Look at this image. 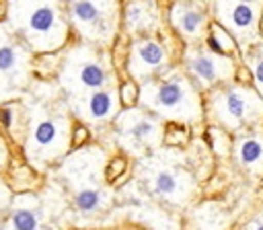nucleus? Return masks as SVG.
<instances>
[{
	"label": "nucleus",
	"instance_id": "412c9836",
	"mask_svg": "<svg viewBox=\"0 0 263 230\" xmlns=\"http://www.w3.org/2000/svg\"><path fill=\"white\" fill-rule=\"evenodd\" d=\"M138 94H140V88L134 82H125L123 86H119V99H121L123 105H134Z\"/></svg>",
	"mask_w": 263,
	"mask_h": 230
},
{
	"label": "nucleus",
	"instance_id": "7ed1b4c3",
	"mask_svg": "<svg viewBox=\"0 0 263 230\" xmlns=\"http://www.w3.org/2000/svg\"><path fill=\"white\" fill-rule=\"evenodd\" d=\"M66 109H60L58 103H27L25 154L35 168H45L68 152L70 117Z\"/></svg>",
	"mask_w": 263,
	"mask_h": 230
},
{
	"label": "nucleus",
	"instance_id": "f3484780",
	"mask_svg": "<svg viewBox=\"0 0 263 230\" xmlns=\"http://www.w3.org/2000/svg\"><path fill=\"white\" fill-rule=\"evenodd\" d=\"M185 187H187V181L183 179V175H179V170H173V168H160L154 172L152 177V191L164 199H181L183 193H185Z\"/></svg>",
	"mask_w": 263,
	"mask_h": 230
},
{
	"label": "nucleus",
	"instance_id": "ddd939ff",
	"mask_svg": "<svg viewBox=\"0 0 263 230\" xmlns=\"http://www.w3.org/2000/svg\"><path fill=\"white\" fill-rule=\"evenodd\" d=\"M168 47L154 35L134 37L127 53V72L136 82H146L168 70Z\"/></svg>",
	"mask_w": 263,
	"mask_h": 230
},
{
	"label": "nucleus",
	"instance_id": "0eeeda50",
	"mask_svg": "<svg viewBox=\"0 0 263 230\" xmlns=\"http://www.w3.org/2000/svg\"><path fill=\"white\" fill-rule=\"evenodd\" d=\"M62 207V197H55L53 193H47L45 197L21 193L12 197L0 230H53V222L60 218Z\"/></svg>",
	"mask_w": 263,
	"mask_h": 230
},
{
	"label": "nucleus",
	"instance_id": "9b49d317",
	"mask_svg": "<svg viewBox=\"0 0 263 230\" xmlns=\"http://www.w3.org/2000/svg\"><path fill=\"white\" fill-rule=\"evenodd\" d=\"M33 53L31 49L0 21V78L6 82L14 99L31 84Z\"/></svg>",
	"mask_w": 263,
	"mask_h": 230
},
{
	"label": "nucleus",
	"instance_id": "f03ea898",
	"mask_svg": "<svg viewBox=\"0 0 263 230\" xmlns=\"http://www.w3.org/2000/svg\"><path fill=\"white\" fill-rule=\"evenodd\" d=\"M138 101L142 109L168 121H199L203 115V105L199 90L181 70H164L162 74L142 82Z\"/></svg>",
	"mask_w": 263,
	"mask_h": 230
},
{
	"label": "nucleus",
	"instance_id": "2eb2a0df",
	"mask_svg": "<svg viewBox=\"0 0 263 230\" xmlns=\"http://www.w3.org/2000/svg\"><path fill=\"white\" fill-rule=\"evenodd\" d=\"M168 21L189 45H197L210 29L205 2H173Z\"/></svg>",
	"mask_w": 263,
	"mask_h": 230
},
{
	"label": "nucleus",
	"instance_id": "39448f33",
	"mask_svg": "<svg viewBox=\"0 0 263 230\" xmlns=\"http://www.w3.org/2000/svg\"><path fill=\"white\" fill-rule=\"evenodd\" d=\"M64 8L68 25L76 29L86 45L105 49L113 43L121 14L119 2H68Z\"/></svg>",
	"mask_w": 263,
	"mask_h": 230
},
{
	"label": "nucleus",
	"instance_id": "b1692460",
	"mask_svg": "<svg viewBox=\"0 0 263 230\" xmlns=\"http://www.w3.org/2000/svg\"><path fill=\"white\" fill-rule=\"evenodd\" d=\"M251 230H263V220H259V222H255Z\"/></svg>",
	"mask_w": 263,
	"mask_h": 230
},
{
	"label": "nucleus",
	"instance_id": "6e6552de",
	"mask_svg": "<svg viewBox=\"0 0 263 230\" xmlns=\"http://www.w3.org/2000/svg\"><path fill=\"white\" fill-rule=\"evenodd\" d=\"M90 158H70L68 164H64V172L68 179V185L72 189V205L80 216H92L97 212H103L109 203L107 189L99 181V168H88Z\"/></svg>",
	"mask_w": 263,
	"mask_h": 230
},
{
	"label": "nucleus",
	"instance_id": "f257e3e1",
	"mask_svg": "<svg viewBox=\"0 0 263 230\" xmlns=\"http://www.w3.org/2000/svg\"><path fill=\"white\" fill-rule=\"evenodd\" d=\"M4 23L31 53L62 49L70 33L66 8L60 2H6Z\"/></svg>",
	"mask_w": 263,
	"mask_h": 230
},
{
	"label": "nucleus",
	"instance_id": "aec40b11",
	"mask_svg": "<svg viewBox=\"0 0 263 230\" xmlns=\"http://www.w3.org/2000/svg\"><path fill=\"white\" fill-rule=\"evenodd\" d=\"M10 203H12V191H10L8 185L0 179V226H2V222H4V218H6V214H8Z\"/></svg>",
	"mask_w": 263,
	"mask_h": 230
},
{
	"label": "nucleus",
	"instance_id": "a211bd4d",
	"mask_svg": "<svg viewBox=\"0 0 263 230\" xmlns=\"http://www.w3.org/2000/svg\"><path fill=\"white\" fill-rule=\"evenodd\" d=\"M236 158L247 168H261L263 164V142L257 136H242L236 142Z\"/></svg>",
	"mask_w": 263,
	"mask_h": 230
},
{
	"label": "nucleus",
	"instance_id": "6ab92c4d",
	"mask_svg": "<svg viewBox=\"0 0 263 230\" xmlns=\"http://www.w3.org/2000/svg\"><path fill=\"white\" fill-rule=\"evenodd\" d=\"M247 62H249V66H251V70H253L255 86H257V90L263 94V47L251 51V55H249Z\"/></svg>",
	"mask_w": 263,
	"mask_h": 230
},
{
	"label": "nucleus",
	"instance_id": "5701e85b",
	"mask_svg": "<svg viewBox=\"0 0 263 230\" xmlns=\"http://www.w3.org/2000/svg\"><path fill=\"white\" fill-rule=\"evenodd\" d=\"M6 160V148H4V144H2V140H0V164Z\"/></svg>",
	"mask_w": 263,
	"mask_h": 230
},
{
	"label": "nucleus",
	"instance_id": "1a4fd4ad",
	"mask_svg": "<svg viewBox=\"0 0 263 230\" xmlns=\"http://www.w3.org/2000/svg\"><path fill=\"white\" fill-rule=\"evenodd\" d=\"M115 136L123 150L144 154L162 142V119L146 109H125L115 117Z\"/></svg>",
	"mask_w": 263,
	"mask_h": 230
},
{
	"label": "nucleus",
	"instance_id": "423d86ee",
	"mask_svg": "<svg viewBox=\"0 0 263 230\" xmlns=\"http://www.w3.org/2000/svg\"><path fill=\"white\" fill-rule=\"evenodd\" d=\"M261 111L263 103L253 90L230 82L210 90L205 103L208 117L226 129H236L245 123L255 121Z\"/></svg>",
	"mask_w": 263,
	"mask_h": 230
},
{
	"label": "nucleus",
	"instance_id": "4be33fe9",
	"mask_svg": "<svg viewBox=\"0 0 263 230\" xmlns=\"http://www.w3.org/2000/svg\"><path fill=\"white\" fill-rule=\"evenodd\" d=\"M14 99V94L10 92V88L6 86V82L0 78V103H8V101H12Z\"/></svg>",
	"mask_w": 263,
	"mask_h": 230
},
{
	"label": "nucleus",
	"instance_id": "20e7f679",
	"mask_svg": "<svg viewBox=\"0 0 263 230\" xmlns=\"http://www.w3.org/2000/svg\"><path fill=\"white\" fill-rule=\"evenodd\" d=\"M58 82H60V88L66 92V101L113 86L115 74H113V66L107 49L86 45V43L72 47L64 55Z\"/></svg>",
	"mask_w": 263,
	"mask_h": 230
},
{
	"label": "nucleus",
	"instance_id": "f8f14e48",
	"mask_svg": "<svg viewBox=\"0 0 263 230\" xmlns=\"http://www.w3.org/2000/svg\"><path fill=\"white\" fill-rule=\"evenodd\" d=\"M261 2H212L210 10L218 18V25L247 51L257 41Z\"/></svg>",
	"mask_w": 263,
	"mask_h": 230
},
{
	"label": "nucleus",
	"instance_id": "dca6fc26",
	"mask_svg": "<svg viewBox=\"0 0 263 230\" xmlns=\"http://www.w3.org/2000/svg\"><path fill=\"white\" fill-rule=\"evenodd\" d=\"M160 6L158 2H125L123 23L125 31L134 37H146L160 25Z\"/></svg>",
	"mask_w": 263,
	"mask_h": 230
},
{
	"label": "nucleus",
	"instance_id": "9d476101",
	"mask_svg": "<svg viewBox=\"0 0 263 230\" xmlns=\"http://www.w3.org/2000/svg\"><path fill=\"white\" fill-rule=\"evenodd\" d=\"M183 68L187 78L197 90H214L222 84H228L234 74L232 57L218 55L208 45H189L183 55Z\"/></svg>",
	"mask_w": 263,
	"mask_h": 230
},
{
	"label": "nucleus",
	"instance_id": "4468645a",
	"mask_svg": "<svg viewBox=\"0 0 263 230\" xmlns=\"http://www.w3.org/2000/svg\"><path fill=\"white\" fill-rule=\"evenodd\" d=\"M68 109L84 123L95 125V127H105L107 123L115 121V117L119 115V107H121V99H119V86H107L95 92H88L84 97L66 101Z\"/></svg>",
	"mask_w": 263,
	"mask_h": 230
}]
</instances>
